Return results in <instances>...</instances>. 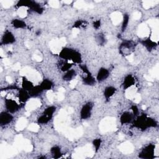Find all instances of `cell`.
Returning a JSON list of instances; mask_svg holds the SVG:
<instances>
[{
  "label": "cell",
  "mask_w": 159,
  "mask_h": 159,
  "mask_svg": "<svg viewBox=\"0 0 159 159\" xmlns=\"http://www.w3.org/2000/svg\"><path fill=\"white\" fill-rule=\"evenodd\" d=\"M155 145L153 143H150L143 148L139 153V157L143 159H152L155 156Z\"/></svg>",
  "instance_id": "1"
},
{
  "label": "cell",
  "mask_w": 159,
  "mask_h": 159,
  "mask_svg": "<svg viewBox=\"0 0 159 159\" xmlns=\"http://www.w3.org/2000/svg\"><path fill=\"white\" fill-rule=\"evenodd\" d=\"M135 43L132 41H124L120 45L119 50L123 55H128L135 49Z\"/></svg>",
  "instance_id": "2"
},
{
  "label": "cell",
  "mask_w": 159,
  "mask_h": 159,
  "mask_svg": "<svg viewBox=\"0 0 159 159\" xmlns=\"http://www.w3.org/2000/svg\"><path fill=\"white\" fill-rule=\"evenodd\" d=\"M147 119L148 117L146 114H142L141 115H139L137 119L134 120V125L142 130H145L148 128Z\"/></svg>",
  "instance_id": "3"
},
{
  "label": "cell",
  "mask_w": 159,
  "mask_h": 159,
  "mask_svg": "<svg viewBox=\"0 0 159 159\" xmlns=\"http://www.w3.org/2000/svg\"><path fill=\"white\" fill-rule=\"evenodd\" d=\"M93 107V104L91 102H88L85 104H84L82 106L80 112L81 119L86 120L89 119L91 116Z\"/></svg>",
  "instance_id": "4"
},
{
  "label": "cell",
  "mask_w": 159,
  "mask_h": 159,
  "mask_svg": "<svg viewBox=\"0 0 159 159\" xmlns=\"http://www.w3.org/2000/svg\"><path fill=\"white\" fill-rule=\"evenodd\" d=\"M5 107L7 112L14 114L20 109V105L14 99L6 98L4 100Z\"/></svg>",
  "instance_id": "5"
},
{
  "label": "cell",
  "mask_w": 159,
  "mask_h": 159,
  "mask_svg": "<svg viewBox=\"0 0 159 159\" xmlns=\"http://www.w3.org/2000/svg\"><path fill=\"white\" fill-rule=\"evenodd\" d=\"M16 42V38L14 35V34L9 31H6L4 34L2 36L1 44V45H9L12 44Z\"/></svg>",
  "instance_id": "6"
},
{
  "label": "cell",
  "mask_w": 159,
  "mask_h": 159,
  "mask_svg": "<svg viewBox=\"0 0 159 159\" xmlns=\"http://www.w3.org/2000/svg\"><path fill=\"white\" fill-rule=\"evenodd\" d=\"M75 51V50H74V49L68 48V47H64L60 52L59 57H60V58H61L63 60L71 61V59L73 58Z\"/></svg>",
  "instance_id": "7"
},
{
  "label": "cell",
  "mask_w": 159,
  "mask_h": 159,
  "mask_svg": "<svg viewBox=\"0 0 159 159\" xmlns=\"http://www.w3.org/2000/svg\"><path fill=\"white\" fill-rule=\"evenodd\" d=\"M13 120V116L7 111H3L0 114V124L1 126H5L10 124Z\"/></svg>",
  "instance_id": "8"
},
{
  "label": "cell",
  "mask_w": 159,
  "mask_h": 159,
  "mask_svg": "<svg viewBox=\"0 0 159 159\" xmlns=\"http://www.w3.org/2000/svg\"><path fill=\"white\" fill-rule=\"evenodd\" d=\"M109 70L104 67H101L99 69L97 73L96 80L98 82L101 83L104 80H106L109 77Z\"/></svg>",
  "instance_id": "9"
},
{
  "label": "cell",
  "mask_w": 159,
  "mask_h": 159,
  "mask_svg": "<svg viewBox=\"0 0 159 159\" xmlns=\"http://www.w3.org/2000/svg\"><path fill=\"white\" fill-rule=\"evenodd\" d=\"M135 83V78L134 77L133 75L129 74L125 76L122 82V86L124 89L126 90L130 88V87H132V86H134Z\"/></svg>",
  "instance_id": "10"
},
{
  "label": "cell",
  "mask_w": 159,
  "mask_h": 159,
  "mask_svg": "<svg viewBox=\"0 0 159 159\" xmlns=\"http://www.w3.org/2000/svg\"><path fill=\"white\" fill-rule=\"evenodd\" d=\"M133 114H132L130 112L128 111H125L124 112L120 117L119 119V121L121 125H124V124H127L129 123H130L131 121L133 119Z\"/></svg>",
  "instance_id": "11"
},
{
  "label": "cell",
  "mask_w": 159,
  "mask_h": 159,
  "mask_svg": "<svg viewBox=\"0 0 159 159\" xmlns=\"http://www.w3.org/2000/svg\"><path fill=\"white\" fill-rule=\"evenodd\" d=\"M140 43L141 44L144 46L148 51H151L152 50L153 48H155L157 45V43L152 40L150 37H148L146 39H143L142 40L140 41Z\"/></svg>",
  "instance_id": "12"
},
{
  "label": "cell",
  "mask_w": 159,
  "mask_h": 159,
  "mask_svg": "<svg viewBox=\"0 0 159 159\" xmlns=\"http://www.w3.org/2000/svg\"><path fill=\"white\" fill-rule=\"evenodd\" d=\"M28 7L33 12L39 14H41L43 13V7L37 2H36L35 1H31L30 2V4L28 6Z\"/></svg>",
  "instance_id": "13"
},
{
  "label": "cell",
  "mask_w": 159,
  "mask_h": 159,
  "mask_svg": "<svg viewBox=\"0 0 159 159\" xmlns=\"http://www.w3.org/2000/svg\"><path fill=\"white\" fill-rule=\"evenodd\" d=\"M82 81L83 84L86 86H94L96 84L97 81L91 73L86 74L84 77H83Z\"/></svg>",
  "instance_id": "14"
},
{
  "label": "cell",
  "mask_w": 159,
  "mask_h": 159,
  "mask_svg": "<svg viewBox=\"0 0 159 159\" xmlns=\"http://www.w3.org/2000/svg\"><path fill=\"white\" fill-rule=\"evenodd\" d=\"M30 98V96L29 91H27L25 89H23L22 88L20 89H19V93H18V98H19V100L20 102H21L22 103L26 102Z\"/></svg>",
  "instance_id": "15"
},
{
  "label": "cell",
  "mask_w": 159,
  "mask_h": 159,
  "mask_svg": "<svg viewBox=\"0 0 159 159\" xmlns=\"http://www.w3.org/2000/svg\"><path fill=\"white\" fill-rule=\"evenodd\" d=\"M117 89L112 86H108L106 87L104 91V96L106 100H109L116 92Z\"/></svg>",
  "instance_id": "16"
},
{
  "label": "cell",
  "mask_w": 159,
  "mask_h": 159,
  "mask_svg": "<svg viewBox=\"0 0 159 159\" xmlns=\"http://www.w3.org/2000/svg\"><path fill=\"white\" fill-rule=\"evenodd\" d=\"M34 86V85L33 83L31 81L29 80L25 77L22 78V84H21L22 89H25L27 91H30L33 88Z\"/></svg>",
  "instance_id": "17"
},
{
  "label": "cell",
  "mask_w": 159,
  "mask_h": 159,
  "mask_svg": "<svg viewBox=\"0 0 159 159\" xmlns=\"http://www.w3.org/2000/svg\"><path fill=\"white\" fill-rule=\"evenodd\" d=\"M76 75V72L74 69H70L68 71L65 72V74L63 75V80L65 81H70L72 80Z\"/></svg>",
  "instance_id": "18"
},
{
  "label": "cell",
  "mask_w": 159,
  "mask_h": 159,
  "mask_svg": "<svg viewBox=\"0 0 159 159\" xmlns=\"http://www.w3.org/2000/svg\"><path fill=\"white\" fill-rule=\"evenodd\" d=\"M12 26L17 29H24L26 27V23L23 21L22 20H20L19 19H14L11 21Z\"/></svg>",
  "instance_id": "19"
},
{
  "label": "cell",
  "mask_w": 159,
  "mask_h": 159,
  "mask_svg": "<svg viewBox=\"0 0 159 159\" xmlns=\"http://www.w3.org/2000/svg\"><path fill=\"white\" fill-rule=\"evenodd\" d=\"M40 86H41V88L43 91H47L52 88L53 86V83L50 80L45 78L42 80V81L40 84Z\"/></svg>",
  "instance_id": "20"
},
{
  "label": "cell",
  "mask_w": 159,
  "mask_h": 159,
  "mask_svg": "<svg viewBox=\"0 0 159 159\" xmlns=\"http://www.w3.org/2000/svg\"><path fill=\"white\" fill-rule=\"evenodd\" d=\"M43 91V90L42 89V88H41V86L39 85H37V86H34L33 87V88L29 91L30 96L34 98V97H37L39 96L42 92Z\"/></svg>",
  "instance_id": "21"
},
{
  "label": "cell",
  "mask_w": 159,
  "mask_h": 159,
  "mask_svg": "<svg viewBox=\"0 0 159 159\" xmlns=\"http://www.w3.org/2000/svg\"><path fill=\"white\" fill-rule=\"evenodd\" d=\"M50 153L54 158H59L61 157L62 153L58 146H53L50 148Z\"/></svg>",
  "instance_id": "22"
},
{
  "label": "cell",
  "mask_w": 159,
  "mask_h": 159,
  "mask_svg": "<svg viewBox=\"0 0 159 159\" xmlns=\"http://www.w3.org/2000/svg\"><path fill=\"white\" fill-rule=\"evenodd\" d=\"M55 111H56V107H55L54 106H48V107H46L44 109L42 114H45V115L47 116L48 117L52 119L53 114L55 113Z\"/></svg>",
  "instance_id": "23"
},
{
  "label": "cell",
  "mask_w": 159,
  "mask_h": 159,
  "mask_svg": "<svg viewBox=\"0 0 159 159\" xmlns=\"http://www.w3.org/2000/svg\"><path fill=\"white\" fill-rule=\"evenodd\" d=\"M52 119V118L48 117L47 116L42 114L38 119H37V123L39 124H46L50 120Z\"/></svg>",
  "instance_id": "24"
},
{
  "label": "cell",
  "mask_w": 159,
  "mask_h": 159,
  "mask_svg": "<svg viewBox=\"0 0 159 159\" xmlns=\"http://www.w3.org/2000/svg\"><path fill=\"white\" fill-rule=\"evenodd\" d=\"M129 22V16L127 14H124L123 16V19H122V25H121V30L122 32H124L126 28L128 26Z\"/></svg>",
  "instance_id": "25"
},
{
  "label": "cell",
  "mask_w": 159,
  "mask_h": 159,
  "mask_svg": "<svg viewBox=\"0 0 159 159\" xmlns=\"http://www.w3.org/2000/svg\"><path fill=\"white\" fill-rule=\"evenodd\" d=\"M96 40L99 45H104L106 43V39L104 34L100 33L98 34L96 37Z\"/></svg>",
  "instance_id": "26"
},
{
  "label": "cell",
  "mask_w": 159,
  "mask_h": 159,
  "mask_svg": "<svg viewBox=\"0 0 159 159\" xmlns=\"http://www.w3.org/2000/svg\"><path fill=\"white\" fill-rule=\"evenodd\" d=\"M101 143H102V140L99 138L95 139H94L93 140V147L94 148L95 152H98V150H99V148L101 147Z\"/></svg>",
  "instance_id": "27"
},
{
  "label": "cell",
  "mask_w": 159,
  "mask_h": 159,
  "mask_svg": "<svg viewBox=\"0 0 159 159\" xmlns=\"http://www.w3.org/2000/svg\"><path fill=\"white\" fill-rule=\"evenodd\" d=\"M73 66V64L69 62H66V63H63L61 66V70L63 72H66L67 71H68L69 70L71 69Z\"/></svg>",
  "instance_id": "28"
},
{
  "label": "cell",
  "mask_w": 159,
  "mask_h": 159,
  "mask_svg": "<svg viewBox=\"0 0 159 159\" xmlns=\"http://www.w3.org/2000/svg\"><path fill=\"white\" fill-rule=\"evenodd\" d=\"M85 22L82 20H77L76 21H75L73 25V28H75V29H78L80 28L81 27L84 26V25L85 24Z\"/></svg>",
  "instance_id": "29"
},
{
  "label": "cell",
  "mask_w": 159,
  "mask_h": 159,
  "mask_svg": "<svg viewBox=\"0 0 159 159\" xmlns=\"http://www.w3.org/2000/svg\"><path fill=\"white\" fill-rule=\"evenodd\" d=\"M79 67L80 68V69L83 71V72L84 73V74H89L91 72L89 71V70L88 69V66L86 65H84V64H79Z\"/></svg>",
  "instance_id": "30"
},
{
  "label": "cell",
  "mask_w": 159,
  "mask_h": 159,
  "mask_svg": "<svg viewBox=\"0 0 159 159\" xmlns=\"http://www.w3.org/2000/svg\"><path fill=\"white\" fill-rule=\"evenodd\" d=\"M131 109L132 111L133 116H137L139 114V108H138V107L137 106H135V105L132 106Z\"/></svg>",
  "instance_id": "31"
},
{
  "label": "cell",
  "mask_w": 159,
  "mask_h": 159,
  "mask_svg": "<svg viewBox=\"0 0 159 159\" xmlns=\"http://www.w3.org/2000/svg\"><path fill=\"white\" fill-rule=\"evenodd\" d=\"M93 27L95 29H98L101 26V20H95L93 24Z\"/></svg>",
  "instance_id": "32"
},
{
  "label": "cell",
  "mask_w": 159,
  "mask_h": 159,
  "mask_svg": "<svg viewBox=\"0 0 159 159\" xmlns=\"http://www.w3.org/2000/svg\"><path fill=\"white\" fill-rule=\"evenodd\" d=\"M40 34V30H39L38 32H36V34H37V35H39Z\"/></svg>",
  "instance_id": "33"
}]
</instances>
